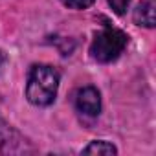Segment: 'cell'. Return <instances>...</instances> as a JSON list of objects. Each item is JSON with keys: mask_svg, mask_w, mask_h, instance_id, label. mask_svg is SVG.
Masks as SVG:
<instances>
[{"mask_svg": "<svg viewBox=\"0 0 156 156\" xmlns=\"http://www.w3.org/2000/svg\"><path fill=\"white\" fill-rule=\"evenodd\" d=\"M59 88V72L48 64H35L28 77L26 98L30 103L46 107L55 101Z\"/></svg>", "mask_w": 156, "mask_h": 156, "instance_id": "6da1fadb", "label": "cell"}, {"mask_svg": "<svg viewBox=\"0 0 156 156\" xmlns=\"http://www.w3.org/2000/svg\"><path fill=\"white\" fill-rule=\"evenodd\" d=\"M127 42H129V37L125 31L107 24L101 31L96 33L92 41V46H90L92 59H96L98 62H112L123 53V50L127 48Z\"/></svg>", "mask_w": 156, "mask_h": 156, "instance_id": "7a4b0ae2", "label": "cell"}, {"mask_svg": "<svg viewBox=\"0 0 156 156\" xmlns=\"http://www.w3.org/2000/svg\"><path fill=\"white\" fill-rule=\"evenodd\" d=\"M75 107L85 116H90V118L99 116V112H101V98H99L98 88H94V87L79 88L77 94H75Z\"/></svg>", "mask_w": 156, "mask_h": 156, "instance_id": "3957f363", "label": "cell"}, {"mask_svg": "<svg viewBox=\"0 0 156 156\" xmlns=\"http://www.w3.org/2000/svg\"><path fill=\"white\" fill-rule=\"evenodd\" d=\"M134 22L138 26L154 28V4L152 2H141L138 4L134 11Z\"/></svg>", "mask_w": 156, "mask_h": 156, "instance_id": "277c9868", "label": "cell"}, {"mask_svg": "<svg viewBox=\"0 0 156 156\" xmlns=\"http://www.w3.org/2000/svg\"><path fill=\"white\" fill-rule=\"evenodd\" d=\"M116 152H118V149H116L112 143L103 141V140L92 141L88 147L83 149V154H116Z\"/></svg>", "mask_w": 156, "mask_h": 156, "instance_id": "5b68a950", "label": "cell"}, {"mask_svg": "<svg viewBox=\"0 0 156 156\" xmlns=\"http://www.w3.org/2000/svg\"><path fill=\"white\" fill-rule=\"evenodd\" d=\"M61 2L72 9H87L94 4V0H61Z\"/></svg>", "mask_w": 156, "mask_h": 156, "instance_id": "8992f818", "label": "cell"}, {"mask_svg": "<svg viewBox=\"0 0 156 156\" xmlns=\"http://www.w3.org/2000/svg\"><path fill=\"white\" fill-rule=\"evenodd\" d=\"M107 2L110 4V8L114 9L116 15H123V13L127 11V8H129V2H130V0H107Z\"/></svg>", "mask_w": 156, "mask_h": 156, "instance_id": "52a82bcc", "label": "cell"}, {"mask_svg": "<svg viewBox=\"0 0 156 156\" xmlns=\"http://www.w3.org/2000/svg\"><path fill=\"white\" fill-rule=\"evenodd\" d=\"M2 64H4V53L0 51V68H2Z\"/></svg>", "mask_w": 156, "mask_h": 156, "instance_id": "ba28073f", "label": "cell"}]
</instances>
